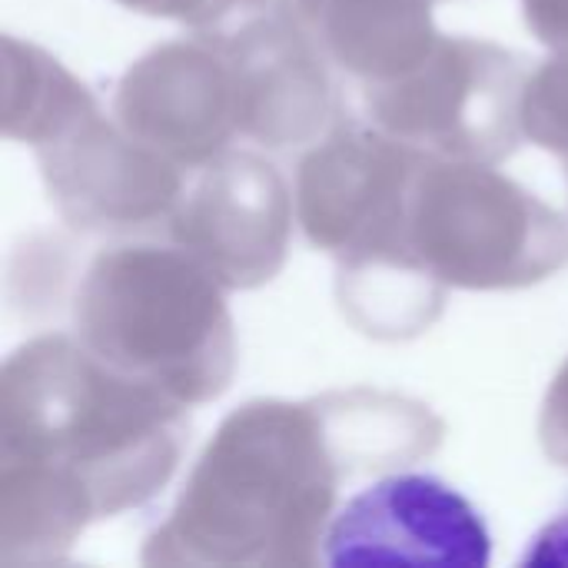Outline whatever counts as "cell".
<instances>
[{
  "instance_id": "6da1fadb",
  "label": "cell",
  "mask_w": 568,
  "mask_h": 568,
  "mask_svg": "<svg viewBox=\"0 0 568 568\" xmlns=\"http://www.w3.org/2000/svg\"><path fill=\"white\" fill-rule=\"evenodd\" d=\"M323 562L346 566L489 568L486 516L433 473H393L356 493L329 519Z\"/></svg>"
},
{
  "instance_id": "7a4b0ae2",
  "label": "cell",
  "mask_w": 568,
  "mask_h": 568,
  "mask_svg": "<svg viewBox=\"0 0 568 568\" xmlns=\"http://www.w3.org/2000/svg\"><path fill=\"white\" fill-rule=\"evenodd\" d=\"M519 566H568V499L566 506L529 539Z\"/></svg>"
}]
</instances>
